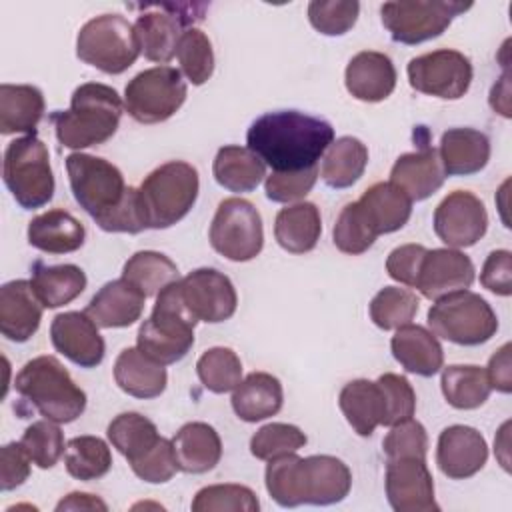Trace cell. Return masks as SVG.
Masks as SVG:
<instances>
[{"label": "cell", "instance_id": "cell-1", "mask_svg": "<svg viewBox=\"0 0 512 512\" xmlns=\"http://www.w3.org/2000/svg\"><path fill=\"white\" fill-rule=\"evenodd\" d=\"M332 142V124L300 110L266 112L246 132L248 148L272 172H296L318 166L320 156Z\"/></svg>", "mask_w": 512, "mask_h": 512}, {"label": "cell", "instance_id": "cell-2", "mask_svg": "<svg viewBox=\"0 0 512 512\" xmlns=\"http://www.w3.org/2000/svg\"><path fill=\"white\" fill-rule=\"evenodd\" d=\"M74 200L104 232L138 234L144 230L138 212V190L126 186L122 172L108 160L84 152L66 158Z\"/></svg>", "mask_w": 512, "mask_h": 512}, {"label": "cell", "instance_id": "cell-3", "mask_svg": "<svg viewBox=\"0 0 512 512\" xmlns=\"http://www.w3.org/2000/svg\"><path fill=\"white\" fill-rule=\"evenodd\" d=\"M264 480L272 500L284 508L336 504L352 488L350 468L340 458L328 454L300 458L292 452L272 458L268 460Z\"/></svg>", "mask_w": 512, "mask_h": 512}, {"label": "cell", "instance_id": "cell-4", "mask_svg": "<svg viewBox=\"0 0 512 512\" xmlns=\"http://www.w3.org/2000/svg\"><path fill=\"white\" fill-rule=\"evenodd\" d=\"M124 104L112 86L100 82L80 84L72 92L70 108L50 116L62 146L82 150L110 140L120 124Z\"/></svg>", "mask_w": 512, "mask_h": 512}, {"label": "cell", "instance_id": "cell-5", "mask_svg": "<svg viewBox=\"0 0 512 512\" xmlns=\"http://www.w3.org/2000/svg\"><path fill=\"white\" fill-rule=\"evenodd\" d=\"M14 388L28 406L56 424L74 422L86 410V392L64 364L48 354L28 360L16 374Z\"/></svg>", "mask_w": 512, "mask_h": 512}, {"label": "cell", "instance_id": "cell-6", "mask_svg": "<svg viewBox=\"0 0 512 512\" xmlns=\"http://www.w3.org/2000/svg\"><path fill=\"white\" fill-rule=\"evenodd\" d=\"M136 190L144 230H164L180 222L196 204L198 170L184 160H170L152 170Z\"/></svg>", "mask_w": 512, "mask_h": 512}, {"label": "cell", "instance_id": "cell-7", "mask_svg": "<svg viewBox=\"0 0 512 512\" xmlns=\"http://www.w3.org/2000/svg\"><path fill=\"white\" fill-rule=\"evenodd\" d=\"M196 318L184 304L180 280L168 284L156 294L152 314L140 324L138 348L160 364L180 362L194 346Z\"/></svg>", "mask_w": 512, "mask_h": 512}, {"label": "cell", "instance_id": "cell-8", "mask_svg": "<svg viewBox=\"0 0 512 512\" xmlns=\"http://www.w3.org/2000/svg\"><path fill=\"white\" fill-rule=\"evenodd\" d=\"M4 184L24 210H36L54 196V174L46 144L36 134L12 140L4 150Z\"/></svg>", "mask_w": 512, "mask_h": 512}, {"label": "cell", "instance_id": "cell-9", "mask_svg": "<svg viewBox=\"0 0 512 512\" xmlns=\"http://www.w3.org/2000/svg\"><path fill=\"white\" fill-rule=\"evenodd\" d=\"M428 326L436 338L460 346H478L496 334L498 318L480 294L458 290L434 300L428 310Z\"/></svg>", "mask_w": 512, "mask_h": 512}, {"label": "cell", "instance_id": "cell-10", "mask_svg": "<svg viewBox=\"0 0 512 512\" xmlns=\"http://www.w3.org/2000/svg\"><path fill=\"white\" fill-rule=\"evenodd\" d=\"M76 56L104 74L126 72L140 56L134 26L120 14H102L88 20L78 32Z\"/></svg>", "mask_w": 512, "mask_h": 512}, {"label": "cell", "instance_id": "cell-11", "mask_svg": "<svg viewBox=\"0 0 512 512\" xmlns=\"http://www.w3.org/2000/svg\"><path fill=\"white\" fill-rule=\"evenodd\" d=\"M470 8V2L454 0H400L384 2L380 16L394 42L414 46L438 38L456 16Z\"/></svg>", "mask_w": 512, "mask_h": 512}, {"label": "cell", "instance_id": "cell-12", "mask_svg": "<svg viewBox=\"0 0 512 512\" xmlns=\"http://www.w3.org/2000/svg\"><path fill=\"white\" fill-rule=\"evenodd\" d=\"M182 72L172 66H154L136 74L124 88V108L140 124H158L172 118L186 100Z\"/></svg>", "mask_w": 512, "mask_h": 512}, {"label": "cell", "instance_id": "cell-13", "mask_svg": "<svg viewBox=\"0 0 512 512\" xmlns=\"http://www.w3.org/2000/svg\"><path fill=\"white\" fill-rule=\"evenodd\" d=\"M208 238L220 256L232 262H248L264 246L262 216L252 202L236 196L226 198L218 204Z\"/></svg>", "mask_w": 512, "mask_h": 512}, {"label": "cell", "instance_id": "cell-14", "mask_svg": "<svg viewBox=\"0 0 512 512\" xmlns=\"http://www.w3.org/2000/svg\"><path fill=\"white\" fill-rule=\"evenodd\" d=\"M408 82L416 92L442 100L462 98L472 84V62L458 50H434L408 62Z\"/></svg>", "mask_w": 512, "mask_h": 512}, {"label": "cell", "instance_id": "cell-15", "mask_svg": "<svg viewBox=\"0 0 512 512\" xmlns=\"http://www.w3.org/2000/svg\"><path fill=\"white\" fill-rule=\"evenodd\" d=\"M488 230V212L468 190L450 192L434 210V232L448 248L474 246Z\"/></svg>", "mask_w": 512, "mask_h": 512}, {"label": "cell", "instance_id": "cell-16", "mask_svg": "<svg viewBox=\"0 0 512 512\" xmlns=\"http://www.w3.org/2000/svg\"><path fill=\"white\" fill-rule=\"evenodd\" d=\"M186 308L196 320L218 324L234 316L238 296L232 280L216 268H196L180 280Z\"/></svg>", "mask_w": 512, "mask_h": 512}, {"label": "cell", "instance_id": "cell-17", "mask_svg": "<svg viewBox=\"0 0 512 512\" xmlns=\"http://www.w3.org/2000/svg\"><path fill=\"white\" fill-rule=\"evenodd\" d=\"M386 498L396 512H432L440 510L434 498V480L426 460L400 458L388 460Z\"/></svg>", "mask_w": 512, "mask_h": 512}, {"label": "cell", "instance_id": "cell-18", "mask_svg": "<svg viewBox=\"0 0 512 512\" xmlns=\"http://www.w3.org/2000/svg\"><path fill=\"white\" fill-rule=\"evenodd\" d=\"M50 340L56 352L80 368H96L104 360V338L86 312H62L54 316L50 324Z\"/></svg>", "mask_w": 512, "mask_h": 512}, {"label": "cell", "instance_id": "cell-19", "mask_svg": "<svg viewBox=\"0 0 512 512\" xmlns=\"http://www.w3.org/2000/svg\"><path fill=\"white\" fill-rule=\"evenodd\" d=\"M474 282L472 260L454 248L426 250L414 288L428 300H438L458 290H468Z\"/></svg>", "mask_w": 512, "mask_h": 512}, {"label": "cell", "instance_id": "cell-20", "mask_svg": "<svg viewBox=\"0 0 512 512\" xmlns=\"http://www.w3.org/2000/svg\"><path fill=\"white\" fill-rule=\"evenodd\" d=\"M182 8L184 6L164 4L156 10L142 12L136 18L134 32L146 60L166 64L176 56L180 38L186 32V24L196 20L192 16H182Z\"/></svg>", "mask_w": 512, "mask_h": 512}, {"label": "cell", "instance_id": "cell-21", "mask_svg": "<svg viewBox=\"0 0 512 512\" xmlns=\"http://www.w3.org/2000/svg\"><path fill=\"white\" fill-rule=\"evenodd\" d=\"M488 446L484 436L464 424L448 426L438 436L436 464L440 472L452 480H464L484 468Z\"/></svg>", "mask_w": 512, "mask_h": 512}, {"label": "cell", "instance_id": "cell-22", "mask_svg": "<svg viewBox=\"0 0 512 512\" xmlns=\"http://www.w3.org/2000/svg\"><path fill=\"white\" fill-rule=\"evenodd\" d=\"M42 302L28 280H12L0 288V332L12 342L30 340L40 328Z\"/></svg>", "mask_w": 512, "mask_h": 512}, {"label": "cell", "instance_id": "cell-23", "mask_svg": "<svg viewBox=\"0 0 512 512\" xmlns=\"http://www.w3.org/2000/svg\"><path fill=\"white\" fill-rule=\"evenodd\" d=\"M446 172L436 148L424 146L416 152L402 154L392 170L390 182L398 186L412 202L430 198L444 184Z\"/></svg>", "mask_w": 512, "mask_h": 512}, {"label": "cell", "instance_id": "cell-24", "mask_svg": "<svg viewBox=\"0 0 512 512\" xmlns=\"http://www.w3.org/2000/svg\"><path fill=\"white\" fill-rule=\"evenodd\" d=\"M344 82L356 100L382 102L396 88V68L386 54L364 50L348 62Z\"/></svg>", "mask_w": 512, "mask_h": 512}, {"label": "cell", "instance_id": "cell-25", "mask_svg": "<svg viewBox=\"0 0 512 512\" xmlns=\"http://www.w3.org/2000/svg\"><path fill=\"white\" fill-rule=\"evenodd\" d=\"M146 296L126 278L106 282L88 302L86 314L98 328H126L140 320Z\"/></svg>", "mask_w": 512, "mask_h": 512}, {"label": "cell", "instance_id": "cell-26", "mask_svg": "<svg viewBox=\"0 0 512 512\" xmlns=\"http://www.w3.org/2000/svg\"><path fill=\"white\" fill-rule=\"evenodd\" d=\"M390 350L406 372L424 378L440 372L444 364V350L438 338L420 324H406L396 328V334L390 340Z\"/></svg>", "mask_w": 512, "mask_h": 512}, {"label": "cell", "instance_id": "cell-27", "mask_svg": "<svg viewBox=\"0 0 512 512\" xmlns=\"http://www.w3.org/2000/svg\"><path fill=\"white\" fill-rule=\"evenodd\" d=\"M356 204L376 236L400 230L412 214V200L392 182L372 184Z\"/></svg>", "mask_w": 512, "mask_h": 512}, {"label": "cell", "instance_id": "cell-28", "mask_svg": "<svg viewBox=\"0 0 512 512\" xmlns=\"http://www.w3.org/2000/svg\"><path fill=\"white\" fill-rule=\"evenodd\" d=\"M114 380L122 392L150 400L166 390L168 374L164 364L146 356L138 346L124 348L114 362Z\"/></svg>", "mask_w": 512, "mask_h": 512}, {"label": "cell", "instance_id": "cell-29", "mask_svg": "<svg viewBox=\"0 0 512 512\" xmlns=\"http://www.w3.org/2000/svg\"><path fill=\"white\" fill-rule=\"evenodd\" d=\"M440 160L446 176H470L490 160V140L474 128H450L440 138Z\"/></svg>", "mask_w": 512, "mask_h": 512}, {"label": "cell", "instance_id": "cell-30", "mask_svg": "<svg viewBox=\"0 0 512 512\" xmlns=\"http://www.w3.org/2000/svg\"><path fill=\"white\" fill-rule=\"evenodd\" d=\"M84 224L62 208L48 210L28 222V244L48 254H68L84 244Z\"/></svg>", "mask_w": 512, "mask_h": 512}, {"label": "cell", "instance_id": "cell-31", "mask_svg": "<svg viewBox=\"0 0 512 512\" xmlns=\"http://www.w3.org/2000/svg\"><path fill=\"white\" fill-rule=\"evenodd\" d=\"M178 468L188 474H204L222 458L218 432L206 422H188L172 438Z\"/></svg>", "mask_w": 512, "mask_h": 512}, {"label": "cell", "instance_id": "cell-32", "mask_svg": "<svg viewBox=\"0 0 512 512\" xmlns=\"http://www.w3.org/2000/svg\"><path fill=\"white\" fill-rule=\"evenodd\" d=\"M232 410L244 422H260L280 412L284 402L282 384L268 372L248 374L232 390Z\"/></svg>", "mask_w": 512, "mask_h": 512}, {"label": "cell", "instance_id": "cell-33", "mask_svg": "<svg viewBox=\"0 0 512 512\" xmlns=\"http://www.w3.org/2000/svg\"><path fill=\"white\" fill-rule=\"evenodd\" d=\"M338 404L358 436H370L376 426L384 424L386 400L378 380L372 382L366 378H358L348 382L340 390Z\"/></svg>", "mask_w": 512, "mask_h": 512}, {"label": "cell", "instance_id": "cell-34", "mask_svg": "<svg viewBox=\"0 0 512 512\" xmlns=\"http://www.w3.org/2000/svg\"><path fill=\"white\" fill-rule=\"evenodd\" d=\"M320 234L322 218L312 202H296L276 214L274 238L290 254H306L314 250Z\"/></svg>", "mask_w": 512, "mask_h": 512}, {"label": "cell", "instance_id": "cell-35", "mask_svg": "<svg viewBox=\"0 0 512 512\" xmlns=\"http://www.w3.org/2000/svg\"><path fill=\"white\" fill-rule=\"evenodd\" d=\"M44 116V96L40 88L30 84L0 86V132L34 134V128Z\"/></svg>", "mask_w": 512, "mask_h": 512}, {"label": "cell", "instance_id": "cell-36", "mask_svg": "<svg viewBox=\"0 0 512 512\" xmlns=\"http://www.w3.org/2000/svg\"><path fill=\"white\" fill-rule=\"evenodd\" d=\"M212 174L230 192H252L266 176V164L244 146H222L216 152Z\"/></svg>", "mask_w": 512, "mask_h": 512}, {"label": "cell", "instance_id": "cell-37", "mask_svg": "<svg viewBox=\"0 0 512 512\" xmlns=\"http://www.w3.org/2000/svg\"><path fill=\"white\" fill-rule=\"evenodd\" d=\"M30 284L44 308H60L84 292L86 274L76 264L46 266L38 260L34 262Z\"/></svg>", "mask_w": 512, "mask_h": 512}, {"label": "cell", "instance_id": "cell-38", "mask_svg": "<svg viewBox=\"0 0 512 512\" xmlns=\"http://www.w3.org/2000/svg\"><path fill=\"white\" fill-rule=\"evenodd\" d=\"M368 164V148L354 136L336 138L324 154L320 176L326 186L342 190L360 180Z\"/></svg>", "mask_w": 512, "mask_h": 512}, {"label": "cell", "instance_id": "cell-39", "mask_svg": "<svg viewBox=\"0 0 512 512\" xmlns=\"http://www.w3.org/2000/svg\"><path fill=\"white\" fill-rule=\"evenodd\" d=\"M440 386L446 402L458 410L482 406L492 392L486 370L474 364H452L444 368Z\"/></svg>", "mask_w": 512, "mask_h": 512}, {"label": "cell", "instance_id": "cell-40", "mask_svg": "<svg viewBox=\"0 0 512 512\" xmlns=\"http://www.w3.org/2000/svg\"><path fill=\"white\" fill-rule=\"evenodd\" d=\"M110 444L130 462L144 456L162 436L152 420L138 412H122L108 424Z\"/></svg>", "mask_w": 512, "mask_h": 512}, {"label": "cell", "instance_id": "cell-41", "mask_svg": "<svg viewBox=\"0 0 512 512\" xmlns=\"http://www.w3.org/2000/svg\"><path fill=\"white\" fill-rule=\"evenodd\" d=\"M122 278L134 284L146 298L156 296L162 288L180 280L178 266L166 254L154 250L132 254L122 268Z\"/></svg>", "mask_w": 512, "mask_h": 512}, {"label": "cell", "instance_id": "cell-42", "mask_svg": "<svg viewBox=\"0 0 512 512\" xmlns=\"http://www.w3.org/2000/svg\"><path fill=\"white\" fill-rule=\"evenodd\" d=\"M64 464L72 478L90 482L112 468V452L98 436H76L66 444Z\"/></svg>", "mask_w": 512, "mask_h": 512}, {"label": "cell", "instance_id": "cell-43", "mask_svg": "<svg viewBox=\"0 0 512 512\" xmlns=\"http://www.w3.org/2000/svg\"><path fill=\"white\" fill-rule=\"evenodd\" d=\"M196 374L206 390L226 394L242 382V362L232 348L214 346L198 358Z\"/></svg>", "mask_w": 512, "mask_h": 512}, {"label": "cell", "instance_id": "cell-44", "mask_svg": "<svg viewBox=\"0 0 512 512\" xmlns=\"http://www.w3.org/2000/svg\"><path fill=\"white\" fill-rule=\"evenodd\" d=\"M420 300L400 286H384L370 302V318L382 330H396L414 320Z\"/></svg>", "mask_w": 512, "mask_h": 512}, {"label": "cell", "instance_id": "cell-45", "mask_svg": "<svg viewBox=\"0 0 512 512\" xmlns=\"http://www.w3.org/2000/svg\"><path fill=\"white\" fill-rule=\"evenodd\" d=\"M180 70L194 84L202 86L214 74V50L210 38L200 28H186L176 50Z\"/></svg>", "mask_w": 512, "mask_h": 512}, {"label": "cell", "instance_id": "cell-46", "mask_svg": "<svg viewBox=\"0 0 512 512\" xmlns=\"http://www.w3.org/2000/svg\"><path fill=\"white\" fill-rule=\"evenodd\" d=\"M190 508L194 512H258L260 502L248 486L212 484L196 492Z\"/></svg>", "mask_w": 512, "mask_h": 512}, {"label": "cell", "instance_id": "cell-47", "mask_svg": "<svg viewBox=\"0 0 512 512\" xmlns=\"http://www.w3.org/2000/svg\"><path fill=\"white\" fill-rule=\"evenodd\" d=\"M306 442L308 438L298 426L270 422L256 430V434L250 438V452L258 460H272L284 454L298 452Z\"/></svg>", "mask_w": 512, "mask_h": 512}, {"label": "cell", "instance_id": "cell-48", "mask_svg": "<svg viewBox=\"0 0 512 512\" xmlns=\"http://www.w3.org/2000/svg\"><path fill=\"white\" fill-rule=\"evenodd\" d=\"M22 448L26 450V454L30 456V460L38 466V468H52L60 456L64 454V434L58 428L56 422L52 420H38L32 422L22 438H20Z\"/></svg>", "mask_w": 512, "mask_h": 512}, {"label": "cell", "instance_id": "cell-49", "mask_svg": "<svg viewBox=\"0 0 512 512\" xmlns=\"http://www.w3.org/2000/svg\"><path fill=\"white\" fill-rule=\"evenodd\" d=\"M376 238L378 236L370 230L358 204L356 202L346 204L338 214L332 230L334 246L344 254L356 256V254H364L376 242Z\"/></svg>", "mask_w": 512, "mask_h": 512}, {"label": "cell", "instance_id": "cell-50", "mask_svg": "<svg viewBox=\"0 0 512 512\" xmlns=\"http://www.w3.org/2000/svg\"><path fill=\"white\" fill-rule=\"evenodd\" d=\"M360 4L346 0H314L308 4V20L324 36H342L358 20Z\"/></svg>", "mask_w": 512, "mask_h": 512}, {"label": "cell", "instance_id": "cell-51", "mask_svg": "<svg viewBox=\"0 0 512 512\" xmlns=\"http://www.w3.org/2000/svg\"><path fill=\"white\" fill-rule=\"evenodd\" d=\"M382 448L388 460H400V458L426 460V452H428L426 428L418 420H412V418L402 420L390 426V432L386 434Z\"/></svg>", "mask_w": 512, "mask_h": 512}, {"label": "cell", "instance_id": "cell-52", "mask_svg": "<svg viewBox=\"0 0 512 512\" xmlns=\"http://www.w3.org/2000/svg\"><path fill=\"white\" fill-rule=\"evenodd\" d=\"M378 384H380V388L384 392V400H386V418H384L382 426H394V424L414 416L416 394H414L412 384L404 376L386 372L378 378Z\"/></svg>", "mask_w": 512, "mask_h": 512}, {"label": "cell", "instance_id": "cell-53", "mask_svg": "<svg viewBox=\"0 0 512 512\" xmlns=\"http://www.w3.org/2000/svg\"><path fill=\"white\" fill-rule=\"evenodd\" d=\"M318 166L306 168V170H296V172H272L264 180V192L266 198L272 202H294L304 198L316 184L318 180Z\"/></svg>", "mask_w": 512, "mask_h": 512}, {"label": "cell", "instance_id": "cell-54", "mask_svg": "<svg viewBox=\"0 0 512 512\" xmlns=\"http://www.w3.org/2000/svg\"><path fill=\"white\" fill-rule=\"evenodd\" d=\"M132 472L150 484H164L168 482L180 468L174 456L172 440L160 438L144 456L130 462Z\"/></svg>", "mask_w": 512, "mask_h": 512}, {"label": "cell", "instance_id": "cell-55", "mask_svg": "<svg viewBox=\"0 0 512 512\" xmlns=\"http://www.w3.org/2000/svg\"><path fill=\"white\" fill-rule=\"evenodd\" d=\"M426 248L422 244H402L386 258V272L392 280L414 288Z\"/></svg>", "mask_w": 512, "mask_h": 512}, {"label": "cell", "instance_id": "cell-56", "mask_svg": "<svg viewBox=\"0 0 512 512\" xmlns=\"http://www.w3.org/2000/svg\"><path fill=\"white\" fill-rule=\"evenodd\" d=\"M480 284L498 296L512 294V254H510V250H494L486 256L482 272H480Z\"/></svg>", "mask_w": 512, "mask_h": 512}, {"label": "cell", "instance_id": "cell-57", "mask_svg": "<svg viewBox=\"0 0 512 512\" xmlns=\"http://www.w3.org/2000/svg\"><path fill=\"white\" fill-rule=\"evenodd\" d=\"M30 456L20 442H10L0 450V488L4 492L22 486L30 476Z\"/></svg>", "mask_w": 512, "mask_h": 512}, {"label": "cell", "instance_id": "cell-58", "mask_svg": "<svg viewBox=\"0 0 512 512\" xmlns=\"http://www.w3.org/2000/svg\"><path fill=\"white\" fill-rule=\"evenodd\" d=\"M488 382L494 390L508 394L512 390V370H510V344H504L488 362L486 370Z\"/></svg>", "mask_w": 512, "mask_h": 512}, {"label": "cell", "instance_id": "cell-59", "mask_svg": "<svg viewBox=\"0 0 512 512\" xmlns=\"http://www.w3.org/2000/svg\"><path fill=\"white\" fill-rule=\"evenodd\" d=\"M108 506L94 494L86 492H72L64 500L58 502L56 510H106Z\"/></svg>", "mask_w": 512, "mask_h": 512}, {"label": "cell", "instance_id": "cell-60", "mask_svg": "<svg viewBox=\"0 0 512 512\" xmlns=\"http://www.w3.org/2000/svg\"><path fill=\"white\" fill-rule=\"evenodd\" d=\"M490 106L504 118H510V84H508V72L502 74V78L492 86L490 90Z\"/></svg>", "mask_w": 512, "mask_h": 512}]
</instances>
